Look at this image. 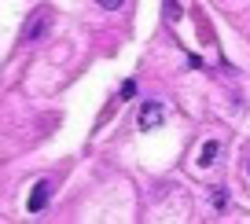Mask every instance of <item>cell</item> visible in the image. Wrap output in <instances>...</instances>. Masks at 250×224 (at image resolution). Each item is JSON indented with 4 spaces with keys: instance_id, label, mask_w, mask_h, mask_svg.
<instances>
[{
    "instance_id": "3",
    "label": "cell",
    "mask_w": 250,
    "mask_h": 224,
    "mask_svg": "<svg viewBox=\"0 0 250 224\" xmlns=\"http://www.w3.org/2000/svg\"><path fill=\"white\" fill-rule=\"evenodd\" d=\"M217 155H221V143H217V140H206L203 151H199V165H210Z\"/></svg>"
},
{
    "instance_id": "5",
    "label": "cell",
    "mask_w": 250,
    "mask_h": 224,
    "mask_svg": "<svg viewBox=\"0 0 250 224\" xmlns=\"http://www.w3.org/2000/svg\"><path fill=\"white\" fill-rule=\"evenodd\" d=\"M133 96H136V81H125L122 85V100H133Z\"/></svg>"
},
{
    "instance_id": "6",
    "label": "cell",
    "mask_w": 250,
    "mask_h": 224,
    "mask_svg": "<svg viewBox=\"0 0 250 224\" xmlns=\"http://www.w3.org/2000/svg\"><path fill=\"white\" fill-rule=\"evenodd\" d=\"M96 4H100V8H107V11H118L125 0H96Z\"/></svg>"
},
{
    "instance_id": "2",
    "label": "cell",
    "mask_w": 250,
    "mask_h": 224,
    "mask_svg": "<svg viewBox=\"0 0 250 224\" xmlns=\"http://www.w3.org/2000/svg\"><path fill=\"white\" fill-rule=\"evenodd\" d=\"M48 191H52V184H48V180H41V184L30 191V202H26V206H30V213H41V209L48 206Z\"/></svg>"
},
{
    "instance_id": "1",
    "label": "cell",
    "mask_w": 250,
    "mask_h": 224,
    "mask_svg": "<svg viewBox=\"0 0 250 224\" xmlns=\"http://www.w3.org/2000/svg\"><path fill=\"white\" fill-rule=\"evenodd\" d=\"M162 103H144L140 107V129L147 132V129H155V125H162Z\"/></svg>"
},
{
    "instance_id": "4",
    "label": "cell",
    "mask_w": 250,
    "mask_h": 224,
    "mask_svg": "<svg viewBox=\"0 0 250 224\" xmlns=\"http://www.w3.org/2000/svg\"><path fill=\"white\" fill-rule=\"evenodd\" d=\"M44 33V19H33L30 26H26V41H33V37H41Z\"/></svg>"
},
{
    "instance_id": "7",
    "label": "cell",
    "mask_w": 250,
    "mask_h": 224,
    "mask_svg": "<svg viewBox=\"0 0 250 224\" xmlns=\"http://www.w3.org/2000/svg\"><path fill=\"white\" fill-rule=\"evenodd\" d=\"M210 202H213L217 209H225V191H213V195H210Z\"/></svg>"
}]
</instances>
